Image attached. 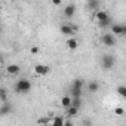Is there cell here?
Masks as SVG:
<instances>
[{
	"mask_svg": "<svg viewBox=\"0 0 126 126\" xmlns=\"http://www.w3.org/2000/svg\"><path fill=\"white\" fill-rule=\"evenodd\" d=\"M15 92L16 94H27V92H30V89H31V82L30 80H27V79H19L16 83H15Z\"/></svg>",
	"mask_w": 126,
	"mask_h": 126,
	"instance_id": "1",
	"label": "cell"
},
{
	"mask_svg": "<svg viewBox=\"0 0 126 126\" xmlns=\"http://www.w3.org/2000/svg\"><path fill=\"white\" fill-rule=\"evenodd\" d=\"M114 64H116V58L113 55H104L101 58V67L104 70H111L114 67Z\"/></svg>",
	"mask_w": 126,
	"mask_h": 126,
	"instance_id": "2",
	"label": "cell"
},
{
	"mask_svg": "<svg viewBox=\"0 0 126 126\" xmlns=\"http://www.w3.org/2000/svg\"><path fill=\"white\" fill-rule=\"evenodd\" d=\"M59 31L64 34V36H73V34L77 31V27H74V25H71V24H61Z\"/></svg>",
	"mask_w": 126,
	"mask_h": 126,
	"instance_id": "3",
	"label": "cell"
},
{
	"mask_svg": "<svg viewBox=\"0 0 126 126\" xmlns=\"http://www.w3.org/2000/svg\"><path fill=\"white\" fill-rule=\"evenodd\" d=\"M111 34L116 36H125L126 34V27L123 24H113L111 25Z\"/></svg>",
	"mask_w": 126,
	"mask_h": 126,
	"instance_id": "4",
	"label": "cell"
},
{
	"mask_svg": "<svg viewBox=\"0 0 126 126\" xmlns=\"http://www.w3.org/2000/svg\"><path fill=\"white\" fill-rule=\"evenodd\" d=\"M101 42H102V45H105V46H114V45H116V37H114L111 33H105V34L101 36Z\"/></svg>",
	"mask_w": 126,
	"mask_h": 126,
	"instance_id": "5",
	"label": "cell"
},
{
	"mask_svg": "<svg viewBox=\"0 0 126 126\" xmlns=\"http://www.w3.org/2000/svg\"><path fill=\"white\" fill-rule=\"evenodd\" d=\"M49 71H50V67H49V65L37 64V65L34 67V73H36L37 76H46V74H47Z\"/></svg>",
	"mask_w": 126,
	"mask_h": 126,
	"instance_id": "6",
	"label": "cell"
},
{
	"mask_svg": "<svg viewBox=\"0 0 126 126\" xmlns=\"http://www.w3.org/2000/svg\"><path fill=\"white\" fill-rule=\"evenodd\" d=\"M74 12H76V5H73V3H70V5H67L65 8H64V16L65 18H73L74 16Z\"/></svg>",
	"mask_w": 126,
	"mask_h": 126,
	"instance_id": "7",
	"label": "cell"
},
{
	"mask_svg": "<svg viewBox=\"0 0 126 126\" xmlns=\"http://www.w3.org/2000/svg\"><path fill=\"white\" fill-rule=\"evenodd\" d=\"M6 71H8L9 76H16V74H19L21 67H19L18 64H9V65L6 67Z\"/></svg>",
	"mask_w": 126,
	"mask_h": 126,
	"instance_id": "8",
	"label": "cell"
},
{
	"mask_svg": "<svg viewBox=\"0 0 126 126\" xmlns=\"http://www.w3.org/2000/svg\"><path fill=\"white\" fill-rule=\"evenodd\" d=\"M11 111H12V105H11V102H3V105L0 107V117L8 116Z\"/></svg>",
	"mask_w": 126,
	"mask_h": 126,
	"instance_id": "9",
	"label": "cell"
},
{
	"mask_svg": "<svg viewBox=\"0 0 126 126\" xmlns=\"http://www.w3.org/2000/svg\"><path fill=\"white\" fill-rule=\"evenodd\" d=\"M65 45H67V47H68L70 50H76V49L79 47V42H77L74 37H70V39L67 40V43H65Z\"/></svg>",
	"mask_w": 126,
	"mask_h": 126,
	"instance_id": "10",
	"label": "cell"
},
{
	"mask_svg": "<svg viewBox=\"0 0 126 126\" xmlns=\"http://www.w3.org/2000/svg\"><path fill=\"white\" fill-rule=\"evenodd\" d=\"M96 19H98V22H102V21H105V19H108L110 16H108V14L105 12V11H96Z\"/></svg>",
	"mask_w": 126,
	"mask_h": 126,
	"instance_id": "11",
	"label": "cell"
},
{
	"mask_svg": "<svg viewBox=\"0 0 126 126\" xmlns=\"http://www.w3.org/2000/svg\"><path fill=\"white\" fill-rule=\"evenodd\" d=\"M61 105L67 110V108L71 105V96H67V95H65V96H62V98H61Z\"/></svg>",
	"mask_w": 126,
	"mask_h": 126,
	"instance_id": "12",
	"label": "cell"
},
{
	"mask_svg": "<svg viewBox=\"0 0 126 126\" xmlns=\"http://www.w3.org/2000/svg\"><path fill=\"white\" fill-rule=\"evenodd\" d=\"M98 89H99V83L98 82H91L89 85H88V91L89 92H98Z\"/></svg>",
	"mask_w": 126,
	"mask_h": 126,
	"instance_id": "13",
	"label": "cell"
},
{
	"mask_svg": "<svg viewBox=\"0 0 126 126\" xmlns=\"http://www.w3.org/2000/svg\"><path fill=\"white\" fill-rule=\"evenodd\" d=\"M70 107H74V108L80 110V107H82V98H71V105Z\"/></svg>",
	"mask_w": 126,
	"mask_h": 126,
	"instance_id": "14",
	"label": "cell"
},
{
	"mask_svg": "<svg viewBox=\"0 0 126 126\" xmlns=\"http://www.w3.org/2000/svg\"><path fill=\"white\" fill-rule=\"evenodd\" d=\"M50 126H64V117H55Z\"/></svg>",
	"mask_w": 126,
	"mask_h": 126,
	"instance_id": "15",
	"label": "cell"
},
{
	"mask_svg": "<svg viewBox=\"0 0 126 126\" xmlns=\"http://www.w3.org/2000/svg\"><path fill=\"white\" fill-rule=\"evenodd\" d=\"M82 88H83V80H82V79H77V80L73 82L71 89H82Z\"/></svg>",
	"mask_w": 126,
	"mask_h": 126,
	"instance_id": "16",
	"label": "cell"
},
{
	"mask_svg": "<svg viewBox=\"0 0 126 126\" xmlns=\"http://www.w3.org/2000/svg\"><path fill=\"white\" fill-rule=\"evenodd\" d=\"M67 114H68L70 117H74V116L79 114V110L74 108V107H68V108H67Z\"/></svg>",
	"mask_w": 126,
	"mask_h": 126,
	"instance_id": "17",
	"label": "cell"
},
{
	"mask_svg": "<svg viewBox=\"0 0 126 126\" xmlns=\"http://www.w3.org/2000/svg\"><path fill=\"white\" fill-rule=\"evenodd\" d=\"M0 101H2V102H8V95H6V91L3 88H0Z\"/></svg>",
	"mask_w": 126,
	"mask_h": 126,
	"instance_id": "18",
	"label": "cell"
},
{
	"mask_svg": "<svg viewBox=\"0 0 126 126\" xmlns=\"http://www.w3.org/2000/svg\"><path fill=\"white\" fill-rule=\"evenodd\" d=\"M71 98H82V89H71Z\"/></svg>",
	"mask_w": 126,
	"mask_h": 126,
	"instance_id": "19",
	"label": "cell"
},
{
	"mask_svg": "<svg viewBox=\"0 0 126 126\" xmlns=\"http://www.w3.org/2000/svg\"><path fill=\"white\" fill-rule=\"evenodd\" d=\"M117 94H119L122 98H125V96H126V88H125V86H119V88H117Z\"/></svg>",
	"mask_w": 126,
	"mask_h": 126,
	"instance_id": "20",
	"label": "cell"
},
{
	"mask_svg": "<svg viewBox=\"0 0 126 126\" xmlns=\"http://www.w3.org/2000/svg\"><path fill=\"white\" fill-rule=\"evenodd\" d=\"M110 22H111V19L108 18V19H105V21H102V22H98V25H99L101 28H107V27L110 25Z\"/></svg>",
	"mask_w": 126,
	"mask_h": 126,
	"instance_id": "21",
	"label": "cell"
},
{
	"mask_svg": "<svg viewBox=\"0 0 126 126\" xmlns=\"http://www.w3.org/2000/svg\"><path fill=\"white\" fill-rule=\"evenodd\" d=\"M88 6H89L91 9H98V8H99V2H95V0H94V2H89V3H88Z\"/></svg>",
	"mask_w": 126,
	"mask_h": 126,
	"instance_id": "22",
	"label": "cell"
},
{
	"mask_svg": "<svg viewBox=\"0 0 126 126\" xmlns=\"http://www.w3.org/2000/svg\"><path fill=\"white\" fill-rule=\"evenodd\" d=\"M114 114H116V116H123V114H125L123 107H117V108H114Z\"/></svg>",
	"mask_w": 126,
	"mask_h": 126,
	"instance_id": "23",
	"label": "cell"
},
{
	"mask_svg": "<svg viewBox=\"0 0 126 126\" xmlns=\"http://www.w3.org/2000/svg\"><path fill=\"white\" fill-rule=\"evenodd\" d=\"M82 125H83V126H92V120H91V119H83Z\"/></svg>",
	"mask_w": 126,
	"mask_h": 126,
	"instance_id": "24",
	"label": "cell"
},
{
	"mask_svg": "<svg viewBox=\"0 0 126 126\" xmlns=\"http://www.w3.org/2000/svg\"><path fill=\"white\" fill-rule=\"evenodd\" d=\"M37 52H39V47L37 46H33L31 47V53H37Z\"/></svg>",
	"mask_w": 126,
	"mask_h": 126,
	"instance_id": "25",
	"label": "cell"
},
{
	"mask_svg": "<svg viewBox=\"0 0 126 126\" xmlns=\"http://www.w3.org/2000/svg\"><path fill=\"white\" fill-rule=\"evenodd\" d=\"M52 5H55V6H59V5H61V0H53V2H52Z\"/></svg>",
	"mask_w": 126,
	"mask_h": 126,
	"instance_id": "26",
	"label": "cell"
},
{
	"mask_svg": "<svg viewBox=\"0 0 126 126\" xmlns=\"http://www.w3.org/2000/svg\"><path fill=\"white\" fill-rule=\"evenodd\" d=\"M64 126H73V123L71 122H64Z\"/></svg>",
	"mask_w": 126,
	"mask_h": 126,
	"instance_id": "27",
	"label": "cell"
},
{
	"mask_svg": "<svg viewBox=\"0 0 126 126\" xmlns=\"http://www.w3.org/2000/svg\"><path fill=\"white\" fill-rule=\"evenodd\" d=\"M0 30H2V24H0Z\"/></svg>",
	"mask_w": 126,
	"mask_h": 126,
	"instance_id": "28",
	"label": "cell"
},
{
	"mask_svg": "<svg viewBox=\"0 0 126 126\" xmlns=\"http://www.w3.org/2000/svg\"><path fill=\"white\" fill-rule=\"evenodd\" d=\"M0 61H2V55H0Z\"/></svg>",
	"mask_w": 126,
	"mask_h": 126,
	"instance_id": "29",
	"label": "cell"
}]
</instances>
